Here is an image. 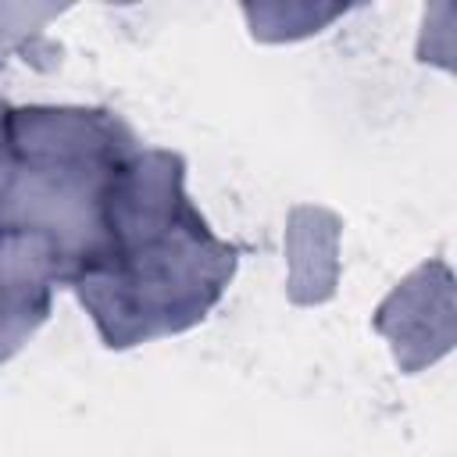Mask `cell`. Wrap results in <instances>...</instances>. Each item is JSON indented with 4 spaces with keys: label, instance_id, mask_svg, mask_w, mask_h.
<instances>
[{
    "label": "cell",
    "instance_id": "cell-1",
    "mask_svg": "<svg viewBox=\"0 0 457 457\" xmlns=\"http://www.w3.org/2000/svg\"><path fill=\"white\" fill-rule=\"evenodd\" d=\"M239 250L214 236L186 193V157L143 146L129 157L104 253L71 278L107 350H129L196 328L236 278Z\"/></svg>",
    "mask_w": 457,
    "mask_h": 457
},
{
    "label": "cell",
    "instance_id": "cell-2",
    "mask_svg": "<svg viewBox=\"0 0 457 457\" xmlns=\"http://www.w3.org/2000/svg\"><path fill=\"white\" fill-rule=\"evenodd\" d=\"M136 129L111 107H7L0 132V232L36 236L71 286L107 246V214Z\"/></svg>",
    "mask_w": 457,
    "mask_h": 457
},
{
    "label": "cell",
    "instance_id": "cell-3",
    "mask_svg": "<svg viewBox=\"0 0 457 457\" xmlns=\"http://www.w3.org/2000/svg\"><path fill=\"white\" fill-rule=\"evenodd\" d=\"M57 286L61 268L43 239L0 232V364L43 328Z\"/></svg>",
    "mask_w": 457,
    "mask_h": 457
},
{
    "label": "cell",
    "instance_id": "cell-4",
    "mask_svg": "<svg viewBox=\"0 0 457 457\" xmlns=\"http://www.w3.org/2000/svg\"><path fill=\"white\" fill-rule=\"evenodd\" d=\"M64 7H39V4H0V68L7 54H29L32 46H43V25L57 18Z\"/></svg>",
    "mask_w": 457,
    "mask_h": 457
},
{
    "label": "cell",
    "instance_id": "cell-5",
    "mask_svg": "<svg viewBox=\"0 0 457 457\" xmlns=\"http://www.w3.org/2000/svg\"><path fill=\"white\" fill-rule=\"evenodd\" d=\"M7 107H11V104H7V100H0V132H4V118H7Z\"/></svg>",
    "mask_w": 457,
    "mask_h": 457
}]
</instances>
